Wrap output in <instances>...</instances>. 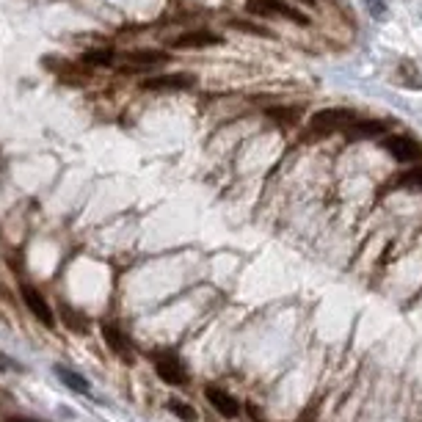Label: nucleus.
Returning <instances> with one entry per match:
<instances>
[{"mask_svg": "<svg viewBox=\"0 0 422 422\" xmlns=\"http://www.w3.org/2000/svg\"><path fill=\"white\" fill-rule=\"evenodd\" d=\"M125 58H127L130 67H141V70H146V67H163L169 61V56L160 53V50H130V53H125Z\"/></svg>", "mask_w": 422, "mask_h": 422, "instance_id": "9d476101", "label": "nucleus"}, {"mask_svg": "<svg viewBox=\"0 0 422 422\" xmlns=\"http://www.w3.org/2000/svg\"><path fill=\"white\" fill-rule=\"evenodd\" d=\"M22 301H25V306L31 309V315L36 318V320H42L47 329H56V318H53V309H50V304L45 301V295L36 290V287H31V284H22Z\"/></svg>", "mask_w": 422, "mask_h": 422, "instance_id": "39448f33", "label": "nucleus"}, {"mask_svg": "<svg viewBox=\"0 0 422 422\" xmlns=\"http://www.w3.org/2000/svg\"><path fill=\"white\" fill-rule=\"evenodd\" d=\"M102 337H105V345L111 348V351L116 353V356H125V359H130V345H127V337L116 329V326H111V323H102Z\"/></svg>", "mask_w": 422, "mask_h": 422, "instance_id": "9b49d317", "label": "nucleus"}, {"mask_svg": "<svg viewBox=\"0 0 422 422\" xmlns=\"http://www.w3.org/2000/svg\"><path fill=\"white\" fill-rule=\"evenodd\" d=\"M194 83L196 80L191 75H155V77L141 80V88L143 91H185Z\"/></svg>", "mask_w": 422, "mask_h": 422, "instance_id": "423d86ee", "label": "nucleus"}, {"mask_svg": "<svg viewBox=\"0 0 422 422\" xmlns=\"http://www.w3.org/2000/svg\"><path fill=\"white\" fill-rule=\"evenodd\" d=\"M392 188H403V191H422V166H412L403 174L395 177V182H389Z\"/></svg>", "mask_w": 422, "mask_h": 422, "instance_id": "ddd939ff", "label": "nucleus"}, {"mask_svg": "<svg viewBox=\"0 0 422 422\" xmlns=\"http://www.w3.org/2000/svg\"><path fill=\"white\" fill-rule=\"evenodd\" d=\"M205 398H208V403H210L212 409H215L221 417H226V420H235V417L240 414V403H237L229 392H224L221 386H208V389H205Z\"/></svg>", "mask_w": 422, "mask_h": 422, "instance_id": "1a4fd4ad", "label": "nucleus"}, {"mask_svg": "<svg viewBox=\"0 0 422 422\" xmlns=\"http://www.w3.org/2000/svg\"><path fill=\"white\" fill-rule=\"evenodd\" d=\"M8 422H36V420H28V417H11Z\"/></svg>", "mask_w": 422, "mask_h": 422, "instance_id": "a211bd4d", "label": "nucleus"}, {"mask_svg": "<svg viewBox=\"0 0 422 422\" xmlns=\"http://www.w3.org/2000/svg\"><path fill=\"white\" fill-rule=\"evenodd\" d=\"M381 146H384L398 163H420L422 160V146L414 139H406V136H384Z\"/></svg>", "mask_w": 422, "mask_h": 422, "instance_id": "7ed1b4c3", "label": "nucleus"}, {"mask_svg": "<svg viewBox=\"0 0 422 422\" xmlns=\"http://www.w3.org/2000/svg\"><path fill=\"white\" fill-rule=\"evenodd\" d=\"M246 8L249 14H260V17H281V19H290L295 25H309V17L298 8H292L290 3L284 0H246Z\"/></svg>", "mask_w": 422, "mask_h": 422, "instance_id": "f03ea898", "label": "nucleus"}, {"mask_svg": "<svg viewBox=\"0 0 422 422\" xmlns=\"http://www.w3.org/2000/svg\"><path fill=\"white\" fill-rule=\"evenodd\" d=\"M53 373L70 386V389H75V392H80V395H91V384H88V378H83L80 373H75V370H70V367H61V364H56L53 367Z\"/></svg>", "mask_w": 422, "mask_h": 422, "instance_id": "f8f14e48", "label": "nucleus"}, {"mask_svg": "<svg viewBox=\"0 0 422 422\" xmlns=\"http://www.w3.org/2000/svg\"><path fill=\"white\" fill-rule=\"evenodd\" d=\"M83 61L86 64H91V67H108V64H114V50H88L86 56H83Z\"/></svg>", "mask_w": 422, "mask_h": 422, "instance_id": "f3484780", "label": "nucleus"}, {"mask_svg": "<svg viewBox=\"0 0 422 422\" xmlns=\"http://www.w3.org/2000/svg\"><path fill=\"white\" fill-rule=\"evenodd\" d=\"M224 39L215 33V31H208V28H199V31H185L180 33L177 39H171V47L174 50H191V47H215L221 45Z\"/></svg>", "mask_w": 422, "mask_h": 422, "instance_id": "0eeeda50", "label": "nucleus"}, {"mask_svg": "<svg viewBox=\"0 0 422 422\" xmlns=\"http://www.w3.org/2000/svg\"><path fill=\"white\" fill-rule=\"evenodd\" d=\"M155 373L160 375L163 384H171V386H185V384H188V370H185V364H182L177 356H171V353L157 356Z\"/></svg>", "mask_w": 422, "mask_h": 422, "instance_id": "20e7f679", "label": "nucleus"}, {"mask_svg": "<svg viewBox=\"0 0 422 422\" xmlns=\"http://www.w3.org/2000/svg\"><path fill=\"white\" fill-rule=\"evenodd\" d=\"M166 409H169L174 417H180L182 422H196V420H199L196 409H194V406H188V403H185V400H180V398H171V400L166 403Z\"/></svg>", "mask_w": 422, "mask_h": 422, "instance_id": "4468645a", "label": "nucleus"}, {"mask_svg": "<svg viewBox=\"0 0 422 422\" xmlns=\"http://www.w3.org/2000/svg\"><path fill=\"white\" fill-rule=\"evenodd\" d=\"M229 25H232L235 31H243V33H249V36H265V39H271V36H274L268 28H263V25H254V22H249V19H232Z\"/></svg>", "mask_w": 422, "mask_h": 422, "instance_id": "dca6fc26", "label": "nucleus"}, {"mask_svg": "<svg viewBox=\"0 0 422 422\" xmlns=\"http://www.w3.org/2000/svg\"><path fill=\"white\" fill-rule=\"evenodd\" d=\"M343 133H345L348 141L384 139V136H386V122H378V119H353Z\"/></svg>", "mask_w": 422, "mask_h": 422, "instance_id": "6e6552de", "label": "nucleus"}, {"mask_svg": "<svg viewBox=\"0 0 422 422\" xmlns=\"http://www.w3.org/2000/svg\"><path fill=\"white\" fill-rule=\"evenodd\" d=\"M268 116H271L276 125L290 127V125H295V122H298L301 111H298V108H287V105H281V108H268Z\"/></svg>", "mask_w": 422, "mask_h": 422, "instance_id": "2eb2a0df", "label": "nucleus"}, {"mask_svg": "<svg viewBox=\"0 0 422 422\" xmlns=\"http://www.w3.org/2000/svg\"><path fill=\"white\" fill-rule=\"evenodd\" d=\"M301 3H306V6H312V3H315V0H301Z\"/></svg>", "mask_w": 422, "mask_h": 422, "instance_id": "6ab92c4d", "label": "nucleus"}, {"mask_svg": "<svg viewBox=\"0 0 422 422\" xmlns=\"http://www.w3.org/2000/svg\"><path fill=\"white\" fill-rule=\"evenodd\" d=\"M356 119L351 108H323L318 111L312 119H309V127H306V139H315V136H329V133H337V130H345Z\"/></svg>", "mask_w": 422, "mask_h": 422, "instance_id": "f257e3e1", "label": "nucleus"}]
</instances>
